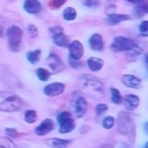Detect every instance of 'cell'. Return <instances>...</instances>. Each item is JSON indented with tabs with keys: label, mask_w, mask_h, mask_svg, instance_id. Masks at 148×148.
<instances>
[{
	"label": "cell",
	"mask_w": 148,
	"mask_h": 148,
	"mask_svg": "<svg viewBox=\"0 0 148 148\" xmlns=\"http://www.w3.org/2000/svg\"><path fill=\"white\" fill-rule=\"evenodd\" d=\"M69 54H71V59L74 60H79L82 56H83V46L79 40H73L69 45Z\"/></svg>",
	"instance_id": "cell-10"
},
{
	"label": "cell",
	"mask_w": 148,
	"mask_h": 148,
	"mask_svg": "<svg viewBox=\"0 0 148 148\" xmlns=\"http://www.w3.org/2000/svg\"><path fill=\"white\" fill-rule=\"evenodd\" d=\"M126 1H128V2H131V3H136V5L139 3V5H140V3H142L145 0H126Z\"/></svg>",
	"instance_id": "cell-36"
},
{
	"label": "cell",
	"mask_w": 148,
	"mask_h": 148,
	"mask_svg": "<svg viewBox=\"0 0 148 148\" xmlns=\"http://www.w3.org/2000/svg\"><path fill=\"white\" fill-rule=\"evenodd\" d=\"M7 36H8V45L12 51H17L21 45L22 40V30L21 28L16 25H12L7 30Z\"/></svg>",
	"instance_id": "cell-3"
},
{
	"label": "cell",
	"mask_w": 148,
	"mask_h": 148,
	"mask_svg": "<svg viewBox=\"0 0 148 148\" xmlns=\"http://www.w3.org/2000/svg\"><path fill=\"white\" fill-rule=\"evenodd\" d=\"M147 12H148V6H146V5L139 6V7L134 8V14H135V16H142V15H145Z\"/></svg>",
	"instance_id": "cell-28"
},
{
	"label": "cell",
	"mask_w": 148,
	"mask_h": 148,
	"mask_svg": "<svg viewBox=\"0 0 148 148\" xmlns=\"http://www.w3.org/2000/svg\"><path fill=\"white\" fill-rule=\"evenodd\" d=\"M6 133H7L9 136H16V135H17V132H16L14 128H6Z\"/></svg>",
	"instance_id": "cell-34"
},
{
	"label": "cell",
	"mask_w": 148,
	"mask_h": 148,
	"mask_svg": "<svg viewBox=\"0 0 148 148\" xmlns=\"http://www.w3.org/2000/svg\"><path fill=\"white\" fill-rule=\"evenodd\" d=\"M65 89V84L61 83V82H53V83H50L47 84L45 88H44V94L47 95V96H58L60 95Z\"/></svg>",
	"instance_id": "cell-9"
},
{
	"label": "cell",
	"mask_w": 148,
	"mask_h": 148,
	"mask_svg": "<svg viewBox=\"0 0 148 148\" xmlns=\"http://www.w3.org/2000/svg\"><path fill=\"white\" fill-rule=\"evenodd\" d=\"M103 64H104V61L102 59H99V58H96V57H91V58H89L87 60V65H88L89 69L92 71V72L99 71L103 67Z\"/></svg>",
	"instance_id": "cell-16"
},
{
	"label": "cell",
	"mask_w": 148,
	"mask_h": 148,
	"mask_svg": "<svg viewBox=\"0 0 148 148\" xmlns=\"http://www.w3.org/2000/svg\"><path fill=\"white\" fill-rule=\"evenodd\" d=\"M36 74H37V76H38V79L40 81H47L50 79V76H51L50 72L46 71V69H44V68H38L36 71Z\"/></svg>",
	"instance_id": "cell-23"
},
{
	"label": "cell",
	"mask_w": 148,
	"mask_h": 148,
	"mask_svg": "<svg viewBox=\"0 0 148 148\" xmlns=\"http://www.w3.org/2000/svg\"><path fill=\"white\" fill-rule=\"evenodd\" d=\"M119 148H127V146H126V145H125V143H121V145H120V147H119Z\"/></svg>",
	"instance_id": "cell-38"
},
{
	"label": "cell",
	"mask_w": 148,
	"mask_h": 148,
	"mask_svg": "<svg viewBox=\"0 0 148 148\" xmlns=\"http://www.w3.org/2000/svg\"><path fill=\"white\" fill-rule=\"evenodd\" d=\"M113 125H114V118H113L112 116H108V117H105V118L103 119V127H104V128L109 130V128H111Z\"/></svg>",
	"instance_id": "cell-27"
},
{
	"label": "cell",
	"mask_w": 148,
	"mask_h": 148,
	"mask_svg": "<svg viewBox=\"0 0 148 148\" xmlns=\"http://www.w3.org/2000/svg\"><path fill=\"white\" fill-rule=\"evenodd\" d=\"M57 120L59 123V132L60 133H69L74 127H75V123L72 118V114L67 111L61 112L60 114H58Z\"/></svg>",
	"instance_id": "cell-5"
},
{
	"label": "cell",
	"mask_w": 148,
	"mask_h": 148,
	"mask_svg": "<svg viewBox=\"0 0 148 148\" xmlns=\"http://www.w3.org/2000/svg\"><path fill=\"white\" fill-rule=\"evenodd\" d=\"M89 46L95 51H102L103 50V39L101 35L92 34L89 38Z\"/></svg>",
	"instance_id": "cell-14"
},
{
	"label": "cell",
	"mask_w": 148,
	"mask_h": 148,
	"mask_svg": "<svg viewBox=\"0 0 148 148\" xmlns=\"http://www.w3.org/2000/svg\"><path fill=\"white\" fill-rule=\"evenodd\" d=\"M141 52H142V50H141V47H139L138 45H135L131 51H128L127 52V58L130 59V60H135L140 54H141Z\"/></svg>",
	"instance_id": "cell-22"
},
{
	"label": "cell",
	"mask_w": 148,
	"mask_h": 148,
	"mask_svg": "<svg viewBox=\"0 0 148 148\" xmlns=\"http://www.w3.org/2000/svg\"><path fill=\"white\" fill-rule=\"evenodd\" d=\"M36 118H37V113H36V111H34V110H28V111L24 113V120H25L27 123H34V121L36 120Z\"/></svg>",
	"instance_id": "cell-25"
},
{
	"label": "cell",
	"mask_w": 148,
	"mask_h": 148,
	"mask_svg": "<svg viewBox=\"0 0 148 148\" xmlns=\"http://www.w3.org/2000/svg\"><path fill=\"white\" fill-rule=\"evenodd\" d=\"M22 108V99L9 91H0V111L15 112Z\"/></svg>",
	"instance_id": "cell-1"
},
{
	"label": "cell",
	"mask_w": 148,
	"mask_h": 148,
	"mask_svg": "<svg viewBox=\"0 0 148 148\" xmlns=\"http://www.w3.org/2000/svg\"><path fill=\"white\" fill-rule=\"evenodd\" d=\"M53 42H54L56 45L61 46V47H65V46L68 45V38L64 35V32L54 34V35H53Z\"/></svg>",
	"instance_id": "cell-19"
},
{
	"label": "cell",
	"mask_w": 148,
	"mask_h": 148,
	"mask_svg": "<svg viewBox=\"0 0 148 148\" xmlns=\"http://www.w3.org/2000/svg\"><path fill=\"white\" fill-rule=\"evenodd\" d=\"M145 133H147V123L145 124Z\"/></svg>",
	"instance_id": "cell-39"
},
{
	"label": "cell",
	"mask_w": 148,
	"mask_h": 148,
	"mask_svg": "<svg viewBox=\"0 0 148 148\" xmlns=\"http://www.w3.org/2000/svg\"><path fill=\"white\" fill-rule=\"evenodd\" d=\"M51 32L54 35V34H60L62 32V28L61 27H54V28H51Z\"/></svg>",
	"instance_id": "cell-35"
},
{
	"label": "cell",
	"mask_w": 148,
	"mask_h": 148,
	"mask_svg": "<svg viewBox=\"0 0 148 148\" xmlns=\"http://www.w3.org/2000/svg\"><path fill=\"white\" fill-rule=\"evenodd\" d=\"M110 92H111V99H112V102L116 103V104H120L121 101H123V98H121L120 92L118 91V89L111 88V89H110Z\"/></svg>",
	"instance_id": "cell-24"
},
{
	"label": "cell",
	"mask_w": 148,
	"mask_h": 148,
	"mask_svg": "<svg viewBox=\"0 0 148 148\" xmlns=\"http://www.w3.org/2000/svg\"><path fill=\"white\" fill-rule=\"evenodd\" d=\"M69 142H71L69 140H62L58 138H52V139L46 140V145L52 148H65Z\"/></svg>",
	"instance_id": "cell-18"
},
{
	"label": "cell",
	"mask_w": 148,
	"mask_h": 148,
	"mask_svg": "<svg viewBox=\"0 0 148 148\" xmlns=\"http://www.w3.org/2000/svg\"><path fill=\"white\" fill-rule=\"evenodd\" d=\"M121 102L124 103V106H125L126 110L132 111V110H134V109L139 105V103H140V98H139L138 96H135V95L130 94V95H126Z\"/></svg>",
	"instance_id": "cell-13"
},
{
	"label": "cell",
	"mask_w": 148,
	"mask_h": 148,
	"mask_svg": "<svg viewBox=\"0 0 148 148\" xmlns=\"http://www.w3.org/2000/svg\"><path fill=\"white\" fill-rule=\"evenodd\" d=\"M23 7H24V9H25L28 13H30V14L39 13L40 9H42V6H40L39 1H37V0H25Z\"/></svg>",
	"instance_id": "cell-15"
},
{
	"label": "cell",
	"mask_w": 148,
	"mask_h": 148,
	"mask_svg": "<svg viewBox=\"0 0 148 148\" xmlns=\"http://www.w3.org/2000/svg\"><path fill=\"white\" fill-rule=\"evenodd\" d=\"M139 31L142 36H147L148 35V21H142L140 27H139Z\"/></svg>",
	"instance_id": "cell-29"
},
{
	"label": "cell",
	"mask_w": 148,
	"mask_h": 148,
	"mask_svg": "<svg viewBox=\"0 0 148 148\" xmlns=\"http://www.w3.org/2000/svg\"><path fill=\"white\" fill-rule=\"evenodd\" d=\"M82 3L86 7H97L99 5V0H83Z\"/></svg>",
	"instance_id": "cell-31"
},
{
	"label": "cell",
	"mask_w": 148,
	"mask_h": 148,
	"mask_svg": "<svg viewBox=\"0 0 148 148\" xmlns=\"http://www.w3.org/2000/svg\"><path fill=\"white\" fill-rule=\"evenodd\" d=\"M80 84H81L82 89H84L90 95L102 96L104 94V86H103V83L98 79H96L94 76H89V75L81 76L80 77Z\"/></svg>",
	"instance_id": "cell-2"
},
{
	"label": "cell",
	"mask_w": 148,
	"mask_h": 148,
	"mask_svg": "<svg viewBox=\"0 0 148 148\" xmlns=\"http://www.w3.org/2000/svg\"><path fill=\"white\" fill-rule=\"evenodd\" d=\"M66 2V0H51L50 1V7H52V8H58V7H60L62 3H65Z\"/></svg>",
	"instance_id": "cell-33"
},
{
	"label": "cell",
	"mask_w": 148,
	"mask_h": 148,
	"mask_svg": "<svg viewBox=\"0 0 148 148\" xmlns=\"http://www.w3.org/2000/svg\"><path fill=\"white\" fill-rule=\"evenodd\" d=\"M121 82H123L124 86L130 87V88H133V89H139L142 86L141 79H139V77H136L134 75H131V74L123 75L121 76Z\"/></svg>",
	"instance_id": "cell-8"
},
{
	"label": "cell",
	"mask_w": 148,
	"mask_h": 148,
	"mask_svg": "<svg viewBox=\"0 0 148 148\" xmlns=\"http://www.w3.org/2000/svg\"><path fill=\"white\" fill-rule=\"evenodd\" d=\"M133 120L127 112H120L118 117V131L121 134H128L133 130Z\"/></svg>",
	"instance_id": "cell-6"
},
{
	"label": "cell",
	"mask_w": 148,
	"mask_h": 148,
	"mask_svg": "<svg viewBox=\"0 0 148 148\" xmlns=\"http://www.w3.org/2000/svg\"><path fill=\"white\" fill-rule=\"evenodd\" d=\"M87 108H88V104H87V101H86L84 97L80 96L75 99V102H74V112H75V116L77 118H81L86 113Z\"/></svg>",
	"instance_id": "cell-12"
},
{
	"label": "cell",
	"mask_w": 148,
	"mask_h": 148,
	"mask_svg": "<svg viewBox=\"0 0 148 148\" xmlns=\"http://www.w3.org/2000/svg\"><path fill=\"white\" fill-rule=\"evenodd\" d=\"M3 35V28H2V25L0 24V37Z\"/></svg>",
	"instance_id": "cell-37"
},
{
	"label": "cell",
	"mask_w": 148,
	"mask_h": 148,
	"mask_svg": "<svg viewBox=\"0 0 148 148\" xmlns=\"http://www.w3.org/2000/svg\"><path fill=\"white\" fill-rule=\"evenodd\" d=\"M62 15H64V18L65 20L72 21V20H74L76 17V10L73 7H67V8H65Z\"/></svg>",
	"instance_id": "cell-20"
},
{
	"label": "cell",
	"mask_w": 148,
	"mask_h": 148,
	"mask_svg": "<svg viewBox=\"0 0 148 148\" xmlns=\"http://www.w3.org/2000/svg\"><path fill=\"white\" fill-rule=\"evenodd\" d=\"M130 20V16L128 15H124V14H109L108 18H106V22L111 25L113 24H117V23H120L123 21H127Z\"/></svg>",
	"instance_id": "cell-17"
},
{
	"label": "cell",
	"mask_w": 148,
	"mask_h": 148,
	"mask_svg": "<svg viewBox=\"0 0 148 148\" xmlns=\"http://www.w3.org/2000/svg\"><path fill=\"white\" fill-rule=\"evenodd\" d=\"M136 44L130 39V38H126V37H123V36H117L114 37L112 44H111V50L114 51V52H121V51H131Z\"/></svg>",
	"instance_id": "cell-4"
},
{
	"label": "cell",
	"mask_w": 148,
	"mask_h": 148,
	"mask_svg": "<svg viewBox=\"0 0 148 148\" xmlns=\"http://www.w3.org/2000/svg\"><path fill=\"white\" fill-rule=\"evenodd\" d=\"M40 58V50H35V51H30L27 53V59L31 62V64H36Z\"/></svg>",
	"instance_id": "cell-21"
},
{
	"label": "cell",
	"mask_w": 148,
	"mask_h": 148,
	"mask_svg": "<svg viewBox=\"0 0 148 148\" xmlns=\"http://www.w3.org/2000/svg\"><path fill=\"white\" fill-rule=\"evenodd\" d=\"M54 127V121L52 119H44L40 125H38L35 128V133L37 135H45L47 133H50Z\"/></svg>",
	"instance_id": "cell-11"
},
{
	"label": "cell",
	"mask_w": 148,
	"mask_h": 148,
	"mask_svg": "<svg viewBox=\"0 0 148 148\" xmlns=\"http://www.w3.org/2000/svg\"><path fill=\"white\" fill-rule=\"evenodd\" d=\"M27 30H28V34H29L31 37H35V36H37V32H38V30H37V28H36L34 24H29V25H28V28H27Z\"/></svg>",
	"instance_id": "cell-32"
},
{
	"label": "cell",
	"mask_w": 148,
	"mask_h": 148,
	"mask_svg": "<svg viewBox=\"0 0 148 148\" xmlns=\"http://www.w3.org/2000/svg\"><path fill=\"white\" fill-rule=\"evenodd\" d=\"M0 148H15V145L10 139L0 138Z\"/></svg>",
	"instance_id": "cell-26"
},
{
	"label": "cell",
	"mask_w": 148,
	"mask_h": 148,
	"mask_svg": "<svg viewBox=\"0 0 148 148\" xmlns=\"http://www.w3.org/2000/svg\"><path fill=\"white\" fill-rule=\"evenodd\" d=\"M46 62H47V65L50 66V68L52 69L53 73H59L65 67V65L61 61V59L54 53H50V56L46 58Z\"/></svg>",
	"instance_id": "cell-7"
},
{
	"label": "cell",
	"mask_w": 148,
	"mask_h": 148,
	"mask_svg": "<svg viewBox=\"0 0 148 148\" xmlns=\"http://www.w3.org/2000/svg\"><path fill=\"white\" fill-rule=\"evenodd\" d=\"M143 148H148V143H145V146H143Z\"/></svg>",
	"instance_id": "cell-40"
},
{
	"label": "cell",
	"mask_w": 148,
	"mask_h": 148,
	"mask_svg": "<svg viewBox=\"0 0 148 148\" xmlns=\"http://www.w3.org/2000/svg\"><path fill=\"white\" fill-rule=\"evenodd\" d=\"M106 110H108V105H106V104H104V103H99V104H97V105H96V108H95V112H96V114H97V116H99V114L104 113Z\"/></svg>",
	"instance_id": "cell-30"
}]
</instances>
